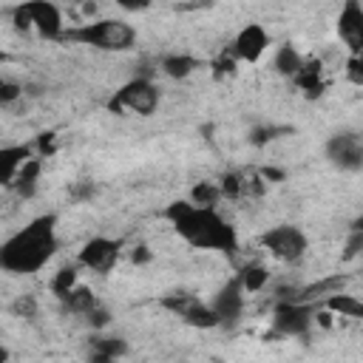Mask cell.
<instances>
[{
	"instance_id": "cell-30",
	"label": "cell",
	"mask_w": 363,
	"mask_h": 363,
	"mask_svg": "<svg viewBox=\"0 0 363 363\" xmlns=\"http://www.w3.org/2000/svg\"><path fill=\"white\" fill-rule=\"evenodd\" d=\"M119 9H125V11H142V9H147L153 0H113Z\"/></svg>"
},
{
	"instance_id": "cell-17",
	"label": "cell",
	"mask_w": 363,
	"mask_h": 363,
	"mask_svg": "<svg viewBox=\"0 0 363 363\" xmlns=\"http://www.w3.org/2000/svg\"><path fill=\"white\" fill-rule=\"evenodd\" d=\"M31 159V147L28 145H6L0 150V173H3V182L11 184V179L17 176V170Z\"/></svg>"
},
{
	"instance_id": "cell-3",
	"label": "cell",
	"mask_w": 363,
	"mask_h": 363,
	"mask_svg": "<svg viewBox=\"0 0 363 363\" xmlns=\"http://www.w3.org/2000/svg\"><path fill=\"white\" fill-rule=\"evenodd\" d=\"M62 43H77V45H88L96 51L122 54L136 45V28L122 17H99V20L79 23V26H68Z\"/></svg>"
},
{
	"instance_id": "cell-20",
	"label": "cell",
	"mask_w": 363,
	"mask_h": 363,
	"mask_svg": "<svg viewBox=\"0 0 363 363\" xmlns=\"http://www.w3.org/2000/svg\"><path fill=\"white\" fill-rule=\"evenodd\" d=\"M196 68H199V60L190 57V54H167L159 62V71L164 77H170V79H187Z\"/></svg>"
},
{
	"instance_id": "cell-2",
	"label": "cell",
	"mask_w": 363,
	"mask_h": 363,
	"mask_svg": "<svg viewBox=\"0 0 363 363\" xmlns=\"http://www.w3.org/2000/svg\"><path fill=\"white\" fill-rule=\"evenodd\" d=\"M60 250L57 216L43 213L11 233L0 247V267L11 275H37Z\"/></svg>"
},
{
	"instance_id": "cell-26",
	"label": "cell",
	"mask_w": 363,
	"mask_h": 363,
	"mask_svg": "<svg viewBox=\"0 0 363 363\" xmlns=\"http://www.w3.org/2000/svg\"><path fill=\"white\" fill-rule=\"evenodd\" d=\"M346 79L352 85H363V51L349 54V60H346Z\"/></svg>"
},
{
	"instance_id": "cell-4",
	"label": "cell",
	"mask_w": 363,
	"mask_h": 363,
	"mask_svg": "<svg viewBox=\"0 0 363 363\" xmlns=\"http://www.w3.org/2000/svg\"><path fill=\"white\" fill-rule=\"evenodd\" d=\"M9 17L17 31H34L43 40L62 43V37L68 31L62 9L54 0H20L17 6L9 9Z\"/></svg>"
},
{
	"instance_id": "cell-11",
	"label": "cell",
	"mask_w": 363,
	"mask_h": 363,
	"mask_svg": "<svg viewBox=\"0 0 363 363\" xmlns=\"http://www.w3.org/2000/svg\"><path fill=\"white\" fill-rule=\"evenodd\" d=\"M173 315H179L184 323L196 326V329H213L218 326V318L213 312L210 303H204L199 295H187V292H179V295H170L162 301Z\"/></svg>"
},
{
	"instance_id": "cell-15",
	"label": "cell",
	"mask_w": 363,
	"mask_h": 363,
	"mask_svg": "<svg viewBox=\"0 0 363 363\" xmlns=\"http://www.w3.org/2000/svg\"><path fill=\"white\" fill-rule=\"evenodd\" d=\"M343 286H346V278H343V275H329V278H320V281H315V284H303L298 301H309V303H318V306H320L329 295L343 292Z\"/></svg>"
},
{
	"instance_id": "cell-7",
	"label": "cell",
	"mask_w": 363,
	"mask_h": 363,
	"mask_svg": "<svg viewBox=\"0 0 363 363\" xmlns=\"http://www.w3.org/2000/svg\"><path fill=\"white\" fill-rule=\"evenodd\" d=\"M315 323V303L309 301H275L272 332L281 337H306Z\"/></svg>"
},
{
	"instance_id": "cell-21",
	"label": "cell",
	"mask_w": 363,
	"mask_h": 363,
	"mask_svg": "<svg viewBox=\"0 0 363 363\" xmlns=\"http://www.w3.org/2000/svg\"><path fill=\"white\" fill-rule=\"evenodd\" d=\"M60 301H62V306H65L71 315H82V318H85V315L99 303V301H96V295H94L88 286H79V284H77L74 289H68Z\"/></svg>"
},
{
	"instance_id": "cell-31",
	"label": "cell",
	"mask_w": 363,
	"mask_h": 363,
	"mask_svg": "<svg viewBox=\"0 0 363 363\" xmlns=\"http://www.w3.org/2000/svg\"><path fill=\"white\" fill-rule=\"evenodd\" d=\"M352 227H354V230H363V213H360V216L352 221Z\"/></svg>"
},
{
	"instance_id": "cell-22",
	"label": "cell",
	"mask_w": 363,
	"mask_h": 363,
	"mask_svg": "<svg viewBox=\"0 0 363 363\" xmlns=\"http://www.w3.org/2000/svg\"><path fill=\"white\" fill-rule=\"evenodd\" d=\"M94 349H91V354L96 357V360H111V357H122L125 352H128V343L122 340V337H116V335H105V337H94V343H91Z\"/></svg>"
},
{
	"instance_id": "cell-9",
	"label": "cell",
	"mask_w": 363,
	"mask_h": 363,
	"mask_svg": "<svg viewBox=\"0 0 363 363\" xmlns=\"http://www.w3.org/2000/svg\"><path fill=\"white\" fill-rule=\"evenodd\" d=\"M247 295H250V292L244 289V284H241L238 275H233L227 284H221V286L216 289L210 306H213V312H216L221 329H235V326L241 323L244 309H247Z\"/></svg>"
},
{
	"instance_id": "cell-27",
	"label": "cell",
	"mask_w": 363,
	"mask_h": 363,
	"mask_svg": "<svg viewBox=\"0 0 363 363\" xmlns=\"http://www.w3.org/2000/svg\"><path fill=\"white\" fill-rule=\"evenodd\" d=\"M23 96V85L20 82H11V79H3L0 82V102L9 108L14 99H20Z\"/></svg>"
},
{
	"instance_id": "cell-29",
	"label": "cell",
	"mask_w": 363,
	"mask_h": 363,
	"mask_svg": "<svg viewBox=\"0 0 363 363\" xmlns=\"http://www.w3.org/2000/svg\"><path fill=\"white\" fill-rule=\"evenodd\" d=\"M85 320L91 323V329H105V326H108V320H111V312H108L102 303H96V306L85 315Z\"/></svg>"
},
{
	"instance_id": "cell-5",
	"label": "cell",
	"mask_w": 363,
	"mask_h": 363,
	"mask_svg": "<svg viewBox=\"0 0 363 363\" xmlns=\"http://www.w3.org/2000/svg\"><path fill=\"white\" fill-rule=\"evenodd\" d=\"M159 102H162L159 85L147 74H139V77L128 79L125 85H119V91L111 99V111H128L136 116H150V113H156Z\"/></svg>"
},
{
	"instance_id": "cell-28",
	"label": "cell",
	"mask_w": 363,
	"mask_h": 363,
	"mask_svg": "<svg viewBox=\"0 0 363 363\" xmlns=\"http://www.w3.org/2000/svg\"><path fill=\"white\" fill-rule=\"evenodd\" d=\"M363 252V230H354V227H349V235H346V258H354V255H360Z\"/></svg>"
},
{
	"instance_id": "cell-10",
	"label": "cell",
	"mask_w": 363,
	"mask_h": 363,
	"mask_svg": "<svg viewBox=\"0 0 363 363\" xmlns=\"http://www.w3.org/2000/svg\"><path fill=\"white\" fill-rule=\"evenodd\" d=\"M119 252H122V244L116 238L94 235L77 252V264L91 269V272H111L116 267V261H119Z\"/></svg>"
},
{
	"instance_id": "cell-25",
	"label": "cell",
	"mask_w": 363,
	"mask_h": 363,
	"mask_svg": "<svg viewBox=\"0 0 363 363\" xmlns=\"http://www.w3.org/2000/svg\"><path fill=\"white\" fill-rule=\"evenodd\" d=\"M77 286V267H62L57 275H54V281H51V292L57 295V298H62L68 289H74Z\"/></svg>"
},
{
	"instance_id": "cell-8",
	"label": "cell",
	"mask_w": 363,
	"mask_h": 363,
	"mask_svg": "<svg viewBox=\"0 0 363 363\" xmlns=\"http://www.w3.org/2000/svg\"><path fill=\"white\" fill-rule=\"evenodd\" d=\"M323 156L332 167L343 173H357L363 170V136L354 130H337L326 139Z\"/></svg>"
},
{
	"instance_id": "cell-24",
	"label": "cell",
	"mask_w": 363,
	"mask_h": 363,
	"mask_svg": "<svg viewBox=\"0 0 363 363\" xmlns=\"http://www.w3.org/2000/svg\"><path fill=\"white\" fill-rule=\"evenodd\" d=\"M235 275L241 278V284H244L247 292H258V289H264L267 281H269V272H267V267H261V264H247V267H241Z\"/></svg>"
},
{
	"instance_id": "cell-1",
	"label": "cell",
	"mask_w": 363,
	"mask_h": 363,
	"mask_svg": "<svg viewBox=\"0 0 363 363\" xmlns=\"http://www.w3.org/2000/svg\"><path fill=\"white\" fill-rule=\"evenodd\" d=\"M164 221L173 233L193 250L204 252H238V230L218 213V207L196 204L190 199H176L164 207Z\"/></svg>"
},
{
	"instance_id": "cell-19",
	"label": "cell",
	"mask_w": 363,
	"mask_h": 363,
	"mask_svg": "<svg viewBox=\"0 0 363 363\" xmlns=\"http://www.w3.org/2000/svg\"><path fill=\"white\" fill-rule=\"evenodd\" d=\"M40 167H43V162L31 156V159H28V162H26V164H23V167L17 170V176L11 179V184H9V187H14V190H17V193H20L23 199H31V196L37 193V182H40Z\"/></svg>"
},
{
	"instance_id": "cell-6",
	"label": "cell",
	"mask_w": 363,
	"mask_h": 363,
	"mask_svg": "<svg viewBox=\"0 0 363 363\" xmlns=\"http://www.w3.org/2000/svg\"><path fill=\"white\" fill-rule=\"evenodd\" d=\"M261 247L281 264H298L306 250H309V238L301 227L295 224H275V227H267L261 233Z\"/></svg>"
},
{
	"instance_id": "cell-18",
	"label": "cell",
	"mask_w": 363,
	"mask_h": 363,
	"mask_svg": "<svg viewBox=\"0 0 363 363\" xmlns=\"http://www.w3.org/2000/svg\"><path fill=\"white\" fill-rule=\"evenodd\" d=\"M320 306H323V309H329V312H337L340 318L363 320V301H360V298H354V295H349L346 289H343V292L329 295V298H326Z\"/></svg>"
},
{
	"instance_id": "cell-14",
	"label": "cell",
	"mask_w": 363,
	"mask_h": 363,
	"mask_svg": "<svg viewBox=\"0 0 363 363\" xmlns=\"http://www.w3.org/2000/svg\"><path fill=\"white\" fill-rule=\"evenodd\" d=\"M303 62H306V57H303L292 43L278 45L275 54H272V71H275L278 77H284V79H295V77L301 74Z\"/></svg>"
},
{
	"instance_id": "cell-23",
	"label": "cell",
	"mask_w": 363,
	"mask_h": 363,
	"mask_svg": "<svg viewBox=\"0 0 363 363\" xmlns=\"http://www.w3.org/2000/svg\"><path fill=\"white\" fill-rule=\"evenodd\" d=\"M221 199H224L221 182H199V184L190 190V201H196V204L218 207V201H221Z\"/></svg>"
},
{
	"instance_id": "cell-16",
	"label": "cell",
	"mask_w": 363,
	"mask_h": 363,
	"mask_svg": "<svg viewBox=\"0 0 363 363\" xmlns=\"http://www.w3.org/2000/svg\"><path fill=\"white\" fill-rule=\"evenodd\" d=\"M292 82H295L309 99L320 96V94H323V65H320V60H306L303 68H301V74H298Z\"/></svg>"
},
{
	"instance_id": "cell-12",
	"label": "cell",
	"mask_w": 363,
	"mask_h": 363,
	"mask_svg": "<svg viewBox=\"0 0 363 363\" xmlns=\"http://www.w3.org/2000/svg\"><path fill=\"white\" fill-rule=\"evenodd\" d=\"M335 31L349 54L363 51V3L360 0H343L335 17Z\"/></svg>"
},
{
	"instance_id": "cell-13",
	"label": "cell",
	"mask_w": 363,
	"mask_h": 363,
	"mask_svg": "<svg viewBox=\"0 0 363 363\" xmlns=\"http://www.w3.org/2000/svg\"><path fill=\"white\" fill-rule=\"evenodd\" d=\"M269 31L261 26V23H247L238 28V34L233 37L230 48L235 54V60L241 62H258L267 51H269Z\"/></svg>"
}]
</instances>
